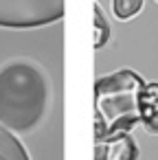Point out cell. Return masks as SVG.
<instances>
[{
    "label": "cell",
    "instance_id": "5",
    "mask_svg": "<svg viewBox=\"0 0 158 160\" xmlns=\"http://www.w3.org/2000/svg\"><path fill=\"white\" fill-rule=\"evenodd\" d=\"M0 160H31L18 134L9 132L3 125H0Z\"/></svg>",
    "mask_w": 158,
    "mask_h": 160
},
{
    "label": "cell",
    "instance_id": "2",
    "mask_svg": "<svg viewBox=\"0 0 158 160\" xmlns=\"http://www.w3.org/2000/svg\"><path fill=\"white\" fill-rule=\"evenodd\" d=\"M147 81L132 68H119L94 83V140L132 132L145 121L143 92Z\"/></svg>",
    "mask_w": 158,
    "mask_h": 160
},
{
    "label": "cell",
    "instance_id": "8",
    "mask_svg": "<svg viewBox=\"0 0 158 160\" xmlns=\"http://www.w3.org/2000/svg\"><path fill=\"white\" fill-rule=\"evenodd\" d=\"M143 129H145L147 134H151V136H158V108L143 121Z\"/></svg>",
    "mask_w": 158,
    "mask_h": 160
},
{
    "label": "cell",
    "instance_id": "7",
    "mask_svg": "<svg viewBox=\"0 0 158 160\" xmlns=\"http://www.w3.org/2000/svg\"><path fill=\"white\" fill-rule=\"evenodd\" d=\"M143 11V0H112V13L116 20H132Z\"/></svg>",
    "mask_w": 158,
    "mask_h": 160
},
{
    "label": "cell",
    "instance_id": "4",
    "mask_svg": "<svg viewBox=\"0 0 158 160\" xmlns=\"http://www.w3.org/2000/svg\"><path fill=\"white\" fill-rule=\"evenodd\" d=\"M140 149L130 132L112 134L94 142V160H138Z\"/></svg>",
    "mask_w": 158,
    "mask_h": 160
},
{
    "label": "cell",
    "instance_id": "1",
    "mask_svg": "<svg viewBox=\"0 0 158 160\" xmlns=\"http://www.w3.org/2000/svg\"><path fill=\"white\" fill-rule=\"evenodd\" d=\"M51 108V79L31 59L0 66V125L13 134H29L42 125Z\"/></svg>",
    "mask_w": 158,
    "mask_h": 160
},
{
    "label": "cell",
    "instance_id": "3",
    "mask_svg": "<svg viewBox=\"0 0 158 160\" xmlns=\"http://www.w3.org/2000/svg\"><path fill=\"white\" fill-rule=\"evenodd\" d=\"M66 0H0L3 29H38L62 20Z\"/></svg>",
    "mask_w": 158,
    "mask_h": 160
},
{
    "label": "cell",
    "instance_id": "9",
    "mask_svg": "<svg viewBox=\"0 0 158 160\" xmlns=\"http://www.w3.org/2000/svg\"><path fill=\"white\" fill-rule=\"evenodd\" d=\"M156 2H158V0H156Z\"/></svg>",
    "mask_w": 158,
    "mask_h": 160
},
{
    "label": "cell",
    "instance_id": "6",
    "mask_svg": "<svg viewBox=\"0 0 158 160\" xmlns=\"http://www.w3.org/2000/svg\"><path fill=\"white\" fill-rule=\"evenodd\" d=\"M92 13H94V20H92V29H94V48L99 51V48H103V46L110 42L112 29H110L108 18H105V13H103V9H101L99 2L92 5Z\"/></svg>",
    "mask_w": 158,
    "mask_h": 160
}]
</instances>
